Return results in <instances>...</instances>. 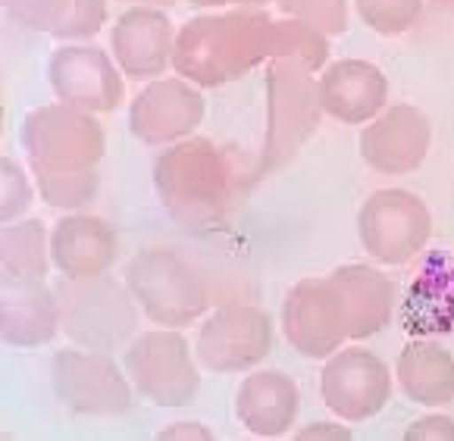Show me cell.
I'll list each match as a JSON object with an SVG mask.
<instances>
[{"instance_id": "1", "label": "cell", "mask_w": 454, "mask_h": 441, "mask_svg": "<svg viewBox=\"0 0 454 441\" xmlns=\"http://www.w3.org/2000/svg\"><path fill=\"white\" fill-rule=\"evenodd\" d=\"M279 32L282 19L261 7L194 16L176 32L173 69L198 88L229 85L279 57Z\"/></svg>"}, {"instance_id": "2", "label": "cell", "mask_w": 454, "mask_h": 441, "mask_svg": "<svg viewBox=\"0 0 454 441\" xmlns=\"http://www.w3.org/2000/svg\"><path fill=\"white\" fill-rule=\"evenodd\" d=\"M154 188L176 222L204 228L239 207L247 191V173L229 147L210 138H185L157 157Z\"/></svg>"}, {"instance_id": "3", "label": "cell", "mask_w": 454, "mask_h": 441, "mask_svg": "<svg viewBox=\"0 0 454 441\" xmlns=\"http://www.w3.org/2000/svg\"><path fill=\"white\" fill-rule=\"evenodd\" d=\"M60 304V332L73 344L88 351H122L138 329L135 294L129 285L104 275L69 279L63 275L54 285Z\"/></svg>"}, {"instance_id": "4", "label": "cell", "mask_w": 454, "mask_h": 441, "mask_svg": "<svg viewBox=\"0 0 454 441\" xmlns=\"http://www.w3.org/2000/svg\"><path fill=\"white\" fill-rule=\"evenodd\" d=\"M126 285L147 320L167 329L192 326L214 304L207 275L173 248H147L135 254Z\"/></svg>"}, {"instance_id": "5", "label": "cell", "mask_w": 454, "mask_h": 441, "mask_svg": "<svg viewBox=\"0 0 454 441\" xmlns=\"http://www.w3.org/2000/svg\"><path fill=\"white\" fill-rule=\"evenodd\" d=\"M20 141L32 173H88L100 166L107 151V132L94 113L63 101L35 107L22 120Z\"/></svg>"}, {"instance_id": "6", "label": "cell", "mask_w": 454, "mask_h": 441, "mask_svg": "<svg viewBox=\"0 0 454 441\" xmlns=\"http://www.w3.org/2000/svg\"><path fill=\"white\" fill-rule=\"evenodd\" d=\"M323 116L320 85L298 63H267V132H263L261 173L282 169L317 132Z\"/></svg>"}, {"instance_id": "7", "label": "cell", "mask_w": 454, "mask_h": 441, "mask_svg": "<svg viewBox=\"0 0 454 441\" xmlns=\"http://www.w3.org/2000/svg\"><path fill=\"white\" fill-rule=\"evenodd\" d=\"M198 357L182 329H154L132 341L122 354L126 373L138 395L157 407H185L200 388Z\"/></svg>"}, {"instance_id": "8", "label": "cell", "mask_w": 454, "mask_h": 441, "mask_svg": "<svg viewBox=\"0 0 454 441\" xmlns=\"http://www.w3.org/2000/svg\"><path fill=\"white\" fill-rule=\"evenodd\" d=\"M357 235L364 251L382 267H404L433 238V213L420 194L404 188H382L364 201Z\"/></svg>"}, {"instance_id": "9", "label": "cell", "mask_w": 454, "mask_h": 441, "mask_svg": "<svg viewBox=\"0 0 454 441\" xmlns=\"http://www.w3.org/2000/svg\"><path fill=\"white\" fill-rule=\"evenodd\" d=\"M282 335L310 360H326L351 338L348 307L333 275L301 279L282 301Z\"/></svg>"}, {"instance_id": "10", "label": "cell", "mask_w": 454, "mask_h": 441, "mask_svg": "<svg viewBox=\"0 0 454 441\" xmlns=\"http://www.w3.org/2000/svg\"><path fill=\"white\" fill-rule=\"evenodd\" d=\"M54 391L60 404L82 416H122L135 407L132 385L107 351H57Z\"/></svg>"}, {"instance_id": "11", "label": "cell", "mask_w": 454, "mask_h": 441, "mask_svg": "<svg viewBox=\"0 0 454 441\" xmlns=\"http://www.w3.org/2000/svg\"><path fill=\"white\" fill-rule=\"evenodd\" d=\"M273 348V320L257 304H226L204 320L194 357L210 373H251Z\"/></svg>"}, {"instance_id": "12", "label": "cell", "mask_w": 454, "mask_h": 441, "mask_svg": "<svg viewBox=\"0 0 454 441\" xmlns=\"http://www.w3.org/2000/svg\"><path fill=\"white\" fill-rule=\"evenodd\" d=\"M323 404L348 422H364L386 410L392 398V369L364 348L335 351L320 373Z\"/></svg>"}, {"instance_id": "13", "label": "cell", "mask_w": 454, "mask_h": 441, "mask_svg": "<svg viewBox=\"0 0 454 441\" xmlns=\"http://www.w3.org/2000/svg\"><path fill=\"white\" fill-rule=\"evenodd\" d=\"M47 81L57 101L85 113H114L126 97L122 69L100 47L67 44L47 63Z\"/></svg>"}, {"instance_id": "14", "label": "cell", "mask_w": 454, "mask_h": 441, "mask_svg": "<svg viewBox=\"0 0 454 441\" xmlns=\"http://www.w3.org/2000/svg\"><path fill=\"white\" fill-rule=\"evenodd\" d=\"M207 104L188 79H154L129 107V128L147 147H169L185 141L204 122Z\"/></svg>"}, {"instance_id": "15", "label": "cell", "mask_w": 454, "mask_h": 441, "mask_svg": "<svg viewBox=\"0 0 454 441\" xmlns=\"http://www.w3.org/2000/svg\"><path fill=\"white\" fill-rule=\"evenodd\" d=\"M433 144V122L414 104L382 110L361 132V157L380 175H408L423 166Z\"/></svg>"}, {"instance_id": "16", "label": "cell", "mask_w": 454, "mask_h": 441, "mask_svg": "<svg viewBox=\"0 0 454 441\" xmlns=\"http://www.w3.org/2000/svg\"><path fill=\"white\" fill-rule=\"evenodd\" d=\"M110 47L122 75L154 81L173 66L176 28L160 7H129L110 32Z\"/></svg>"}, {"instance_id": "17", "label": "cell", "mask_w": 454, "mask_h": 441, "mask_svg": "<svg viewBox=\"0 0 454 441\" xmlns=\"http://www.w3.org/2000/svg\"><path fill=\"white\" fill-rule=\"evenodd\" d=\"M323 113L345 126H364L382 113L388 101V79L370 60H335L317 79Z\"/></svg>"}, {"instance_id": "18", "label": "cell", "mask_w": 454, "mask_h": 441, "mask_svg": "<svg viewBox=\"0 0 454 441\" xmlns=\"http://www.w3.org/2000/svg\"><path fill=\"white\" fill-rule=\"evenodd\" d=\"M60 332V304L44 279H4L0 335L13 348H41Z\"/></svg>"}, {"instance_id": "19", "label": "cell", "mask_w": 454, "mask_h": 441, "mask_svg": "<svg viewBox=\"0 0 454 441\" xmlns=\"http://www.w3.org/2000/svg\"><path fill=\"white\" fill-rule=\"evenodd\" d=\"M401 329L414 338L454 335V260L435 254L417 269L404 294Z\"/></svg>"}, {"instance_id": "20", "label": "cell", "mask_w": 454, "mask_h": 441, "mask_svg": "<svg viewBox=\"0 0 454 441\" xmlns=\"http://www.w3.org/2000/svg\"><path fill=\"white\" fill-rule=\"evenodd\" d=\"M54 267L69 279L104 275L116 260V232L107 220L91 213H69L51 232Z\"/></svg>"}, {"instance_id": "21", "label": "cell", "mask_w": 454, "mask_h": 441, "mask_svg": "<svg viewBox=\"0 0 454 441\" xmlns=\"http://www.w3.org/2000/svg\"><path fill=\"white\" fill-rule=\"evenodd\" d=\"M301 395L292 375L279 369H261L245 375L239 395H235V414L241 426L261 438H279L298 420Z\"/></svg>"}, {"instance_id": "22", "label": "cell", "mask_w": 454, "mask_h": 441, "mask_svg": "<svg viewBox=\"0 0 454 441\" xmlns=\"http://www.w3.org/2000/svg\"><path fill=\"white\" fill-rule=\"evenodd\" d=\"M333 279L345 298L348 326H351L355 341L373 338L392 322L398 291H395V282L388 275H382L380 269L367 267V263H345L335 269Z\"/></svg>"}, {"instance_id": "23", "label": "cell", "mask_w": 454, "mask_h": 441, "mask_svg": "<svg viewBox=\"0 0 454 441\" xmlns=\"http://www.w3.org/2000/svg\"><path fill=\"white\" fill-rule=\"evenodd\" d=\"M401 391L420 407H445L454 401V357L433 338H411L395 363Z\"/></svg>"}, {"instance_id": "24", "label": "cell", "mask_w": 454, "mask_h": 441, "mask_svg": "<svg viewBox=\"0 0 454 441\" xmlns=\"http://www.w3.org/2000/svg\"><path fill=\"white\" fill-rule=\"evenodd\" d=\"M51 235L41 220L10 222L0 238L4 279H47L51 273Z\"/></svg>"}, {"instance_id": "25", "label": "cell", "mask_w": 454, "mask_h": 441, "mask_svg": "<svg viewBox=\"0 0 454 441\" xmlns=\"http://www.w3.org/2000/svg\"><path fill=\"white\" fill-rule=\"evenodd\" d=\"M32 175L41 201L47 207L73 210V213L88 207L98 197V188H100L98 169H88V173H32Z\"/></svg>"}, {"instance_id": "26", "label": "cell", "mask_w": 454, "mask_h": 441, "mask_svg": "<svg viewBox=\"0 0 454 441\" xmlns=\"http://www.w3.org/2000/svg\"><path fill=\"white\" fill-rule=\"evenodd\" d=\"M355 10L370 32L395 38L417 26L423 0H355Z\"/></svg>"}, {"instance_id": "27", "label": "cell", "mask_w": 454, "mask_h": 441, "mask_svg": "<svg viewBox=\"0 0 454 441\" xmlns=\"http://www.w3.org/2000/svg\"><path fill=\"white\" fill-rule=\"evenodd\" d=\"M279 10L292 19H304L329 38L348 28V0H276Z\"/></svg>"}, {"instance_id": "28", "label": "cell", "mask_w": 454, "mask_h": 441, "mask_svg": "<svg viewBox=\"0 0 454 441\" xmlns=\"http://www.w3.org/2000/svg\"><path fill=\"white\" fill-rule=\"evenodd\" d=\"M32 182H28L26 169L13 160V157H4L0 160V220L4 226L16 222L32 204Z\"/></svg>"}, {"instance_id": "29", "label": "cell", "mask_w": 454, "mask_h": 441, "mask_svg": "<svg viewBox=\"0 0 454 441\" xmlns=\"http://www.w3.org/2000/svg\"><path fill=\"white\" fill-rule=\"evenodd\" d=\"M4 10L20 26L57 35L69 13V0H4Z\"/></svg>"}, {"instance_id": "30", "label": "cell", "mask_w": 454, "mask_h": 441, "mask_svg": "<svg viewBox=\"0 0 454 441\" xmlns=\"http://www.w3.org/2000/svg\"><path fill=\"white\" fill-rule=\"evenodd\" d=\"M107 22V0H69V13L57 28V38L85 41L104 28Z\"/></svg>"}, {"instance_id": "31", "label": "cell", "mask_w": 454, "mask_h": 441, "mask_svg": "<svg viewBox=\"0 0 454 441\" xmlns=\"http://www.w3.org/2000/svg\"><path fill=\"white\" fill-rule=\"evenodd\" d=\"M404 438L408 441H429V438H445V441H454V420L451 416H423V420H417L414 426L404 432Z\"/></svg>"}, {"instance_id": "32", "label": "cell", "mask_w": 454, "mask_h": 441, "mask_svg": "<svg viewBox=\"0 0 454 441\" xmlns=\"http://www.w3.org/2000/svg\"><path fill=\"white\" fill-rule=\"evenodd\" d=\"M160 438L163 441H169V438H214V432H210L207 426H200V422H176V426L163 429Z\"/></svg>"}, {"instance_id": "33", "label": "cell", "mask_w": 454, "mask_h": 441, "mask_svg": "<svg viewBox=\"0 0 454 441\" xmlns=\"http://www.w3.org/2000/svg\"><path fill=\"white\" fill-rule=\"evenodd\" d=\"M298 438L301 441H304V438H339V441H348V438H351V432H348V429H341V426H333V422H310L308 429H301Z\"/></svg>"}, {"instance_id": "34", "label": "cell", "mask_w": 454, "mask_h": 441, "mask_svg": "<svg viewBox=\"0 0 454 441\" xmlns=\"http://www.w3.org/2000/svg\"><path fill=\"white\" fill-rule=\"evenodd\" d=\"M188 4L200 10H216V7L235 10V7H267V4H276V0H188Z\"/></svg>"}, {"instance_id": "35", "label": "cell", "mask_w": 454, "mask_h": 441, "mask_svg": "<svg viewBox=\"0 0 454 441\" xmlns=\"http://www.w3.org/2000/svg\"><path fill=\"white\" fill-rule=\"evenodd\" d=\"M126 4H138V7H173L176 0H126Z\"/></svg>"}, {"instance_id": "36", "label": "cell", "mask_w": 454, "mask_h": 441, "mask_svg": "<svg viewBox=\"0 0 454 441\" xmlns=\"http://www.w3.org/2000/svg\"><path fill=\"white\" fill-rule=\"evenodd\" d=\"M435 4H439V7H454V0H435Z\"/></svg>"}]
</instances>
